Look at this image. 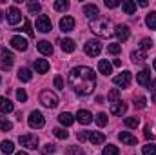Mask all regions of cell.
Listing matches in <instances>:
<instances>
[{
	"mask_svg": "<svg viewBox=\"0 0 156 155\" xmlns=\"http://www.w3.org/2000/svg\"><path fill=\"white\" fill-rule=\"evenodd\" d=\"M118 139H120L122 142L129 144V146H134V144H136V137L131 135L129 131H120V133H118Z\"/></svg>",
	"mask_w": 156,
	"mask_h": 155,
	"instance_id": "obj_16",
	"label": "cell"
},
{
	"mask_svg": "<svg viewBox=\"0 0 156 155\" xmlns=\"http://www.w3.org/2000/svg\"><path fill=\"white\" fill-rule=\"evenodd\" d=\"M145 106H147V99H145V97H142V95L134 97V108H140V110H144Z\"/></svg>",
	"mask_w": 156,
	"mask_h": 155,
	"instance_id": "obj_32",
	"label": "cell"
},
{
	"mask_svg": "<svg viewBox=\"0 0 156 155\" xmlns=\"http://www.w3.org/2000/svg\"><path fill=\"white\" fill-rule=\"evenodd\" d=\"M11 46H13L15 49H18V51H26V49H27V40L16 35V37L11 39Z\"/></svg>",
	"mask_w": 156,
	"mask_h": 155,
	"instance_id": "obj_14",
	"label": "cell"
},
{
	"mask_svg": "<svg viewBox=\"0 0 156 155\" xmlns=\"http://www.w3.org/2000/svg\"><path fill=\"white\" fill-rule=\"evenodd\" d=\"M55 88L64 89V78H62V77H55Z\"/></svg>",
	"mask_w": 156,
	"mask_h": 155,
	"instance_id": "obj_47",
	"label": "cell"
},
{
	"mask_svg": "<svg viewBox=\"0 0 156 155\" xmlns=\"http://www.w3.org/2000/svg\"><path fill=\"white\" fill-rule=\"evenodd\" d=\"M102 155H120V150H118L116 146L109 144V146H105V148H104V152H102Z\"/></svg>",
	"mask_w": 156,
	"mask_h": 155,
	"instance_id": "obj_35",
	"label": "cell"
},
{
	"mask_svg": "<svg viewBox=\"0 0 156 155\" xmlns=\"http://www.w3.org/2000/svg\"><path fill=\"white\" fill-rule=\"evenodd\" d=\"M131 59H133L134 64H144L145 62V51H133Z\"/></svg>",
	"mask_w": 156,
	"mask_h": 155,
	"instance_id": "obj_27",
	"label": "cell"
},
{
	"mask_svg": "<svg viewBox=\"0 0 156 155\" xmlns=\"http://www.w3.org/2000/svg\"><path fill=\"white\" fill-rule=\"evenodd\" d=\"M113 82L116 86H120V88H127L131 84V71H123V73L116 75V77L113 78Z\"/></svg>",
	"mask_w": 156,
	"mask_h": 155,
	"instance_id": "obj_10",
	"label": "cell"
},
{
	"mask_svg": "<svg viewBox=\"0 0 156 155\" xmlns=\"http://www.w3.org/2000/svg\"><path fill=\"white\" fill-rule=\"evenodd\" d=\"M113 66H116V68H120V66H122V60H120V59H115V62H113Z\"/></svg>",
	"mask_w": 156,
	"mask_h": 155,
	"instance_id": "obj_51",
	"label": "cell"
},
{
	"mask_svg": "<svg viewBox=\"0 0 156 155\" xmlns=\"http://www.w3.org/2000/svg\"><path fill=\"white\" fill-rule=\"evenodd\" d=\"M27 9H29L31 15H35V13H38L40 11V4L38 2H29V4H27Z\"/></svg>",
	"mask_w": 156,
	"mask_h": 155,
	"instance_id": "obj_40",
	"label": "cell"
},
{
	"mask_svg": "<svg viewBox=\"0 0 156 155\" xmlns=\"http://www.w3.org/2000/svg\"><path fill=\"white\" fill-rule=\"evenodd\" d=\"M13 66V53L9 49H2V60H0V68L2 70H9Z\"/></svg>",
	"mask_w": 156,
	"mask_h": 155,
	"instance_id": "obj_9",
	"label": "cell"
},
{
	"mask_svg": "<svg viewBox=\"0 0 156 155\" xmlns=\"http://www.w3.org/2000/svg\"><path fill=\"white\" fill-rule=\"evenodd\" d=\"M149 89H153V91H156V80H153V82L149 84Z\"/></svg>",
	"mask_w": 156,
	"mask_h": 155,
	"instance_id": "obj_52",
	"label": "cell"
},
{
	"mask_svg": "<svg viewBox=\"0 0 156 155\" xmlns=\"http://www.w3.org/2000/svg\"><path fill=\"white\" fill-rule=\"evenodd\" d=\"M83 51H85V55H89V57H98L100 51H102V44H100V40H96V39L87 40L85 46H83Z\"/></svg>",
	"mask_w": 156,
	"mask_h": 155,
	"instance_id": "obj_3",
	"label": "cell"
},
{
	"mask_svg": "<svg viewBox=\"0 0 156 155\" xmlns=\"http://www.w3.org/2000/svg\"><path fill=\"white\" fill-rule=\"evenodd\" d=\"M35 71L37 73H47L49 71V62L45 59H37L35 60Z\"/></svg>",
	"mask_w": 156,
	"mask_h": 155,
	"instance_id": "obj_17",
	"label": "cell"
},
{
	"mask_svg": "<svg viewBox=\"0 0 156 155\" xmlns=\"http://www.w3.org/2000/svg\"><path fill=\"white\" fill-rule=\"evenodd\" d=\"M109 102H111V104H116V102H120V91H118L116 88L109 91Z\"/></svg>",
	"mask_w": 156,
	"mask_h": 155,
	"instance_id": "obj_34",
	"label": "cell"
},
{
	"mask_svg": "<svg viewBox=\"0 0 156 155\" xmlns=\"http://www.w3.org/2000/svg\"><path fill=\"white\" fill-rule=\"evenodd\" d=\"M37 47H38V51L42 53V55H53V46L47 42V40H40L38 44H37Z\"/></svg>",
	"mask_w": 156,
	"mask_h": 155,
	"instance_id": "obj_18",
	"label": "cell"
},
{
	"mask_svg": "<svg viewBox=\"0 0 156 155\" xmlns=\"http://www.w3.org/2000/svg\"><path fill=\"white\" fill-rule=\"evenodd\" d=\"M76 119H78V122H82V124H89V122L93 120V115H91L87 110H80L76 113Z\"/></svg>",
	"mask_w": 156,
	"mask_h": 155,
	"instance_id": "obj_23",
	"label": "cell"
},
{
	"mask_svg": "<svg viewBox=\"0 0 156 155\" xmlns=\"http://www.w3.org/2000/svg\"><path fill=\"white\" fill-rule=\"evenodd\" d=\"M91 29L98 35V37H109L111 35V31L107 29V20H94L93 24H91Z\"/></svg>",
	"mask_w": 156,
	"mask_h": 155,
	"instance_id": "obj_4",
	"label": "cell"
},
{
	"mask_svg": "<svg viewBox=\"0 0 156 155\" xmlns=\"http://www.w3.org/2000/svg\"><path fill=\"white\" fill-rule=\"evenodd\" d=\"M55 150H56V146H55V144H49V142H47V144L44 146V150H42V153H44V155H47V153H53Z\"/></svg>",
	"mask_w": 156,
	"mask_h": 155,
	"instance_id": "obj_45",
	"label": "cell"
},
{
	"mask_svg": "<svg viewBox=\"0 0 156 155\" xmlns=\"http://www.w3.org/2000/svg\"><path fill=\"white\" fill-rule=\"evenodd\" d=\"M40 102H42L44 106H47V108H56L60 100H58L56 93H53V91H49V89H44V91L40 93Z\"/></svg>",
	"mask_w": 156,
	"mask_h": 155,
	"instance_id": "obj_2",
	"label": "cell"
},
{
	"mask_svg": "<svg viewBox=\"0 0 156 155\" xmlns=\"http://www.w3.org/2000/svg\"><path fill=\"white\" fill-rule=\"evenodd\" d=\"M37 29H38L40 33H49L51 31V20H49V17L40 15L38 18H37Z\"/></svg>",
	"mask_w": 156,
	"mask_h": 155,
	"instance_id": "obj_8",
	"label": "cell"
},
{
	"mask_svg": "<svg viewBox=\"0 0 156 155\" xmlns=\"http://www.w3.org/2000/svg\"><path fill=\"white\" fill-rule=\"evenodd\" d=\"M11 128H13V124H11V122H9L7 119L0 117V130H2V131H9Z\"/></svg>",
	"mask_w": 156,
	"mask_h": 155,
	"instance_id": "obj_38",
	"label": "cell"
},
{
	"mask_svg": "<svg viewBox=\"0 0 156 155\" xmlns=\"http://www.w3.org/2000/svg\"><path fill=\"white\" fill-rule=\"evenodd\" d=\"M105 6H107V7H111V9H115V7L120 6V2H118V0H105Z\"/></svg>",
	"mask_w": 156,
	"mask_h": 155,
	"instance_id": "obj_48",
	"label": "cell"
},
{
	"mask_svg": "<svg viewBox=\"0 0 156 155\" xmlns=\"http://www.w3.org/2000/svg\"><path fill=\"white\" fill-rule=\"evenodd\" d=\"M33 77V73H31V70H27V68H22L20 71H18V78L22 80V82H29Z\"/></svg>",
	"mask_w": 156,
	"mask_h": 155,
	"instance_id": "obj_28",
	"label": "cell"
},
{
	"mask_svg": "<svg viewBox=\"0 0 156 155\" xmlns=\"http://www.w3.org/2000/svg\"><path fill=\"white\" fill-rule=\"evenodd\" d=\"M98 71L107 77V75H111V71H113V64H111L109 60H100V62H98Z\"/></svg>",
	"mask_w": 156,
	"mask_h": 155,
	"instance_id": "obj_19",
	"label": "cell"
},
{
	"mask_svg": "<svg viewBox=\"0 0 156 155\" xmlns=\"http://www.w3.org/2000/svg\"><path fill=\"white\" fill-rule=\"evenodd\" d=\"M153 68H154V70H156V59H154V62H153Z\"/></svg>",
	"mask_w": 156,
	"mask_h": 155,
	"instance_id": "obj_54",
	"label": "cell"
},
{
	"mask_svg": "<svg viewBox=\"0 0 156 155\" xmlns=\"http://www.w3.org/2000/svg\"><path fill=\"white\" fill-rule=\"evenodd\" d=\"M15 108H13V102L5 97H0V113H11Z\"/></svg>",
	"mask_w": 156,
	"mask_h": 155,
	"instance_id": "obj_21",
	"label": "cell"
},
{
	"mask_svg": "<svg viewBox=\"0 0 156 155\" xmlns=\"http://www.w3.org/2000/svg\"><path fill=\"white\" fill-rule=\"evenodd\" d=\"M83 13H85V17L91 18V20H98V15H100L98 6H94V4H85V6H83Z\"/></svg>",
	"mask_w": 156,
	"mask_h": 155,
	"instance_id": "obj_11",
	"label": "cell"
},
{
	"mask_svg": "<svg viewBox=\"0 0 156 155\" xmlns=\"http://www.w3.org/2000/svg\"><path fill=\"white\" fill-rule=\"evenodd\" d=\"M24 31H26L29 37H35V33H33V29H31V24H29V20H26V24H24Z\"/></svg>",
	"mask_w": 156,
	"mask_h": 155,
	"instance_id": "obj_46",
	"label": "cell"
},
{
	"mask_svg": "<svg viewBox=\"0 0 156 155\" xmlns=\"http://www.w3.org/2000/svg\"><path fill=\"white\" fill-rule=\"evenodd\" d=\"M16 155H27V153H26V152H18Z\"/></svg>",
	"mask_w": 156,
	"mask_h": 155,
	"instance_id": "obj_53",
	"label": "cell"
},
{
	"mask_svg": "<svg viewBox=\"0 0 156 155\" xmlns=\"http://www.w3.org/2000/svg\"><path fill=\"white\" fill-rule=\"evenodd\" d=\"M20 20H22V13H20V9L15 7V6H11V7L7 9V22H9L11 26H16Z\"/></svg>",
	"mask_w": 156,
	"mask_h": 155,
	"instance_id": "obj_7",
	"label": "cell"
},
{
	"mask_svg": "<svg viewBox=\"0 0 156 155\" xmlns=\"http://www.w3.org/2000/svg\"><path fill=\"white\" fill-rule=\"evenodd\" d=\"M67 155H85V153H83V150H82L80 146H71V148L67 150Z\"/></svg>",
	"mask_w": 156,
	"mask_h": 155,
	"instance_id": "obj_42",
	"label": "cell"
},
{
	"mask_svg": "<svg viewBox=\"0 0 156 155\" xmlns=\"http://www.w3.org/2000/svg\"><path fill=\"white\" fill-rule=\"evenodd\" d=\"M58 120H60L62 126H71V124L75 122V117L71 115V113H67V112H64V113L58 115Z\"/></svg>",
	"mask_w": 156,
	"mask_h": 155,
	"instance_id": "obj_25",
	"label": "cell"
},
{
	"mask_svg": "<svg viewBox=\"0 0 156 155\" xmlns=\"http://www.w3.org/2000/svg\"><path fill=\"white\" fill-rule=\"evenodd\" d=\"M16 99H18L20 102H26V100H27V93H26V91H24V89L20 88V89L16 91Z\"/></svg>",
	"mask_w": 156,
	"mask_h": 155,
	"instance_id": "obj_44",
	"label": "cell"
},
{
	"mask_svg": "<svg viewBox=\"0 0 156 155\" xmlns=\"http://www.w3.org/2000/svg\"><path fill=\"white\" fill-rule=\"evenodd\" d=\"M144 135H145V139H153V135H151V126H145V128H144Z\"/></svg>",
	"mask_w": 156,
	"mask_h": 155,
	"instance_id": "obj_50",
	"label": "cell"
},
{
	"mask_svg": "<svg viewBox=\"0 0 156 155\" xmlns=\"http://www.w3.org/2000/svg\"><path fill=\"white\" fill-rule=\"evenodd\" d=\"M89 141L93 144H104L105 142V135L102 131H89Z\"/></svg>",
	"mask_w": 156,
	"mask_h": 155,
	"instance_id": "obj_20",
	"label": "cell"
},
{
	"mask_svg": "<svg viewBox=\"0 0 156 155\" xmlns=\"http://www.w3.org/2000/svg\"><path fill=\"white\" fill-rule=\"evenodd\" d=\"M136 82H138L140 86H149V84H151V71H149V70L140 71V73L136 75Z\"/></svg>",
	"mask_w": 156,
	"mask_h": 155,
	"instance_id": "obj_15",
	"label": "cell"
},
{
	"mask_svg": "<svg viewBox=\"0 0 156 155\" xmlns=\"http://www.w3.org/2000/svg\"><path fill=\"white\" fill-rule=\"evenodd\" d=\"M127 112V104L125 102H116V104H111V113L113 115H123Z\"/></svg>",
	"mask_w": 156,
	"mask_h": 155,
	"instance_id": "obj_22",
	"label": "cell"
},
{
	"mask_svg": "<svg viewBox=\"0 0 156 155\" xmlns=\"http://www.w3.org/2000/svg\"><path fill=\"white\" fill-rule=\"evenodd\" d=\"M138 124H140V119L138 117H127L125 119V126L127 128H136Z\"/></svg>",
	"mask_w": 156,
	"mask_h": 155,
	"instance_id": "obj_36",
	"label": "cell"
},
{
	"mask_svg": "<svg viewBox=\"0 0 156 155\" xmlns=\"http://www.w3.org/2000/svg\"><path fill=\"white\" fill-rule=\"evenodd\" d=\"M55 9L56 11H67L69 9V2L67 0H56L55 2Z\"/></svg>",
	"mask_w": 156,
	"mask_h": 155,
	"instance_id": "obj_31",
	"label": "cell"
},
{
	"mask_svg": "<svg viewBox=\"0 0 156 155\" xmlns=\"http://www.w3.org/2000/svg\"><path fill=\"white\" fill-rule=\"evenodd\" d=\"M107 51H109L111 55H118V53L122 51V46H120V44H109V46H107Z\"/></svg>",
	"mask_w": 156,
	"mask_h": 155,
	"instance_id": "obj_39",
	"label": "cell"
},
{
	"mask_svg": "<svg viewBox=\"0 0 156 155\" xmlns=\"http://www.w3.org/2000/svg\"><path fill=\"white\" fill-rule=\"evenodd\" d=\"M69 84L78 95H91L96 86V75L87 66H78L69 71Z\"/></svg>",
	"mask_w": 156,
	"mask_h": 155,
	"instance_id": "obj_1",
	"label": "cell"
},
{
	"mask_svg": "<svg viewBox=\"0 0 156 155\" xmlns=\"http://www.w3.org/2000/svg\"><path fill=\"white\" fill-rule=\"evenodd\" d=\"M2 15H4V13H2V11H0V20H2V18H4V17H2Z\"/></svg>",
	"mask_w": 156,
	"mask_h": 155,
	"instance_id": "obj_55",
	"label": "cell"
},
{
	"mask_svg": "<svg viewBox=\"0 0 156 155\" xmlns=\"http://www.w3.org/2000/svg\"><path fill=\"white\" fill-rule=\"evenodd\" d=\"M0 150L7 155V153H13V152H15V146H13V142H11V141H2Z\"/></svg>",
	"mask_w": 156,
	"mask_h": 155,
	"instance_id": "obj_30",
	"label": "cell"
},
{
	"mask_svg": "<svg viewBox=\"0 0 156 155\" xmlns=\"http://www.w3.org/2000/svg\"><path fill=\"white\" fill-rule=\"evenodd\" d=\"M18 141H20V146L29 148V150H35V148H37V144H38L37 135H20V137H18Z\"/></svg>",
	"mask_w": 156,
	"mask_h": 155,
	"instance_id": "obj_6",
	"label": "cell"
},
{
	"mask_svg": "<svg viewBox=\"0 0 156 155\" xmlns=\"http://www.w3.org/2000/svg\"><path fill=\"white\" fill-rule=\"evenodd\" d=\"M87 139H89V131H80V133H78V141H80V142H83V141H87Z\"/></svg>",
	"mask_w": 156,
	"mask_h": 155,
	"instance_id": "obj_49",
	"label": "cell"
},
{
	"mask_svg": "<svg viewBox=\"0 0 156 155\" xmlns=\"http://www.w3.org/2000/svg\"><path fill=\"white\" fill-rule=\"evenodd\" d=\"M140 47H142V51L151 49V47H153V40H151V39H144L142 42H140Z\"/></svg>",
	"mask_w": 156,
	"mask_h": 155,
	"instance_id": "obj_41",
	"label": "cell"
},
{
	"mask_svg": "<svg viewBox=\"0 0 156 155\" xmlns=\"http://www.w3.org/2000/svg\"><path fill=\"white\" fill-rule=\"evenodd\" d=\"M96 124H98V126H105V124H107V115H105V113H98V115H96Z\"/></svg>",
	"mask_w": 156,
	"mask_h": 155,
	"instance_id": "obj_43",
	"label": "cell"
},
{
	"mask_svg": "<svg viewBox=\"0 0 156 155\" xmlns=\"http://www.w3.org/2000/svg\"><path fill=\"white\" fill-rule=\"evenodd\" d=\"M122 9H123L127 15H134V13H136V2L125 0V2H122Z\"/></svg>",
	"mask_w": 156,
	"mask_h": 155,
	"instance_id": "obj_24",
	"label": "cell"
},
{
	"mask_svg": "<svg viewBox=\"0 0 156 155\" xmlns=\"http://www.w3.org/2000/svg\"><path fill=\"white\" fill-rule=\"evenodd\" d=\"M27 122H29L31 128H44L45 119H44V115H42L40 112H31V113H29V119H27Z\"/></svg>",
	"mask_w": 156,
	"mask_h": 155,
	"instance_id": "obj_5",
	"label": "cell"
},
{
	"mask_svg": "<svg viewBox=\"0 0 156 155\" xmlns=\"http://www.w3.org/2000/svg\"><path fill=\"white\" fill-rule=\"evenodd\" d=\"M60 46H62V49L66 51V53H73L75 51V40H71V39H64V40H60Z\"/></svg>",
	"mask_w": 156,
	"mask_h": 155,
	"instance_id": "obj_26",
	"label": "cell"
},
{
	"mask_svg": "<svg viewBox=\"0 0 156 155\" xmlns=\"http://www.w3.org/2000/svg\"><path fill=\"white\" fill-rule=\"evenodd\" d=\"M142 153H144V155H156V144H154V142L145 144V146H144V150H142Z\"/></svg>",
	"mask_w": 156,
	"mask_h": 155,
	"instance_id": "obj_33",
	"label": "cell"
},
{
	"mask_svg": "<svg viewBox=\"0 0 156 155\" xmlns=\"http://www.w3.org/2000/svg\"><path fill=\"white\" fill-rule=\"evenodd\" d=\"M53 133H55V137H56V139H67V137H69V133H67L64 128H55V130H53Z\"/></svg>",
	"mask_w": 156,
	"mask_h": 155,
	"instance_id": "obj_37",
	"label": "cell"
},
{
	"mask_svg": "<svg viewBox=\"0 0 156 155\" xmlns=\"http://www.w3.org/2000/svg\"><path fill=\"white\" fill-rule=\"evenodd\" d=\"M60 29H62L64 33L73 31V29H75V18H73V17H64V18H60Z\"/></svg>",
	"mask_w": 156,
	"mask_h": 155,
	"instance_id": "obj_13",
	"label": "cell"
},
{
	"mask_svg": "<svg viewBox=\"0 0 156 155\" xmlns=\"http://www.w3.org/2000/svg\"><path fill=\"white\" fill-rule=\"evenodd\" d=\"M145 24H147V28H149V29H156V11H151V13L147 15Z\"/></svg>",
	"mask_w": 156,
	"mask_h": 155,
	"instance_id": "obj_29",
	"label": "cell"
},
{
	"mask_svg": "<svg viewBox=\"0 0 156 155\" xmlns=\"http://www.w3.org/2000/svg\"><path fill=\"white\" fill-rule=\"evenodd\" d=\"M115 35H116L118 40H122V42H125V40H129V28L125 26V24H118L116 28H115Z\"/></svg>",
	"mask_w": 156,
	"mask_h": 155,
	"instance_id": "obj_12",
	"label": "cell"
}]
</instances>
